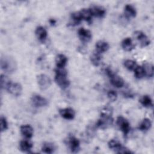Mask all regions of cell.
Masks as SVG:
<instances>
[{"instance_id":"6da1fadb","label":"cell","mask_w":154,"mask_h":154,"mask_svg":"<svg viewBox=\"0 0 154 154\" xmlns=\"http://www.w3.org/2000/svg\"><path fill=\"white\" fill-rule=\"evenodd\" d=\"M55 81L57 85L63 89H65L70 85L67 78V72L64 67H57L55 70Z\"/></svg>"},{"instance_id":"7a4b0ae2","label":"cell","mask_w":154,"mask_h":154,"mask_svg":"<svg viewBox=\"0 0 154 154\" xmlns=\"http://www.w3.org/2000/svg\"><path fill=\"white\" fill-rule=\"evenodd\" d=\"M1 68L5 73H11L16 71L17 63L15 60L8 55H4L1 58Z\"/></svg>"},{"instance_id":"3957f363","label":"cell","mask_w":154,"mask_h":154,"mask_svg":"<svg viewBox=\"0 0 154 154\" xmlns=\"http://www.w3.org/2000/svg\"><path fill=\"white\" fill-rule=\"evenodd\" d=\"M105 72L106 75L108 76V77L110 79V82L111 83L116 87L117 88H120L122 87L124 85V81L123 79L114 73V72L109 67H107L105 69Z\"/></svg>"},{"instance_id":"277c9868","label":"cell","mask_w":154,"mask_h":154,"mask_svg":"<svg viewBox=\"0 0 154 154\" xmlns=\"http://www.w3.org/2000/svg\"><path fill=\"white\" fill-rule=\"evenodd\" d=\"M37 81L41 90L48 89L51 85V79L49 76L46 74H40L37 76Z\"/></svg>"},{"instance_id":"5b68a950","label":"cell","mask_w":154,"mask_h":154,"mask_svg":"<svg viewBox=\"0 0 154 154\" xmlns=\"http://www.w3.org/2000/svg\"><path fill=\"white\" fill-rule=\"evenodd\" d=\"M116 123L124 135L126 136L129 134L131 129L130 124L128 120L124 117L120 116L117 118Z\"/></svg>"},{"instance_id":"8992f818","label":"cell","mask_w":154,"mask_h":154,"mask_svg":"<svg viewBox=\"0 0 154 154\" xmlns=\"http://www.w3.org/2000/svg\"><path fill=\"white\" fill-rule=\"evenodd\" d=\"M31 100L32 105L38 108L46 106L48 104V100L45 97L38 94H33L31 97Z\"/></svg>"},{"instance_id":"52a82bcc","label":"cell","mask_w":154,"mask_h":154,"mask_svg":"<svg viewBox=\"0 0 154 154\" xmlns=\"http://www.w3.org/2000/svg\"><path fill=\"white\" fill-rule=\"evenodd\" d=\"M113 119L112 116H100V118L97 120L96 126L101 129H106L112 125Z\"/></svg>"},{"instance_id":"ba28073f","label":"cell","mask_w":154,"mask_h":154,"mask_svg":"<svg viewBox=\"0 0 154 154\" xmlns=\"http://www.w3.org/2000/svg\"><path fill=\"white\" fill-rule=\"evenodd\" d=\"M134 35L141 47L147 46L150 44V41L149 38L143 32L141 31H135Z\"/></svg>"},{"instance_id":"9c48e42d","label":"cell","mask_w":154,"mask_h":154,"mask_svg":"<svg viewBox=\"0 0 154 154\" xmlns=\"http://www.w3.org/2000/svg\"><path fill=\"white\" fill-rule=\"evenodd\" d=\"M6 90L14 96H19L22 92V85L18 82H11Z\"/></svg>"},{"instance_id":"30bf717a","label":"cell","mask_w":154,"mask_h":154,"mask_svg":"<svg viewBox=\"0 0 154 154\" xmlns=\"http://www.w3.org/2000/svg\"><path fill=\"white\" fill-rule=\"evenodd\" d=\"M67 144L73 153H76L79 150L80 143L78 138L73 136H70L67 138Z\"/></svg>"},{"instance_id":"8fae6325","label":"cell","mask_w":154,"mask_h":154,"mask_svg":"<svg viewBox=\"0 0 154 154\" xmlns=\"http://www.w3.org/2000/svg\"><path fill=\"white\" fill-rule=\"evenodd\" d=\"M78 34L80 40L84 43L88 42L92 37L91 32H90V31L84 28H79L78 31Z\"/></svg>"},{"instance_id":"7c38bea8","label":"cell","mask_w":154,"mask_h":154,"mask_svg":"<svg viewBox=\"0 0 154 154\" xmlns=\"http://www.w3.org/2000/svg\"><path fill=\"white\" fill-rule=\"evenodd\" d=\"M60 116L66 120H72L75 116V111L72 108H65L60 109Z\"/></svg>"},{"instance_id":"4fadbf2b","label":"cell","mask_w":154,"mask_h":154,"mask_svg":"<svg viewBox=\"0 0 154 154\" xmlns=\"http://www.w3.org/2000/svg\"><path fill=\"white\" fill-rule=\"evenodd\" d=\"M89 9L92 16L97 17H102L106 13L105 9L100 5H92Z\"/></svg>"},{"instance_id":"5bb4252c","label":"cell","mask_w":154,"mask_h":154,"mask_svg":"<svg viewBox=\"0 0 154 154\" xmlns=\"http://www.w3.org/2000/svg\"><path fill=\"white\" fill-rule=\"evenodd\" d=\"M35 34L37 38L41 42H44L46 40L48 35L46 29L42 26H38L36 28Z\"/></svg>"},{"instance_id":"9a60e30c","label":"cell","mask_w":154,"mask_h":154,"mask_svg":"<svg viewBox=\"0 0 154 154\" xmlns=\"http://www.w3.org/2000/svg\"><path fill=\"white\" fill-rule=\"evenodd\" d=\"M20 131L23 136L29 139L32 137L33 135V128L29 125H24L20 126Z\"/></svg>"},{"instance_id":"2e32d148","label":"cell","mask_w":154,"mask_h":154,"mask_svg":"<svg viewBox=\"0 0 154 154\" xmlns=\"http://www.w3.org/2000/svg\"><path fill=\"white\" fill-rule=\"evenodd\" d=\"M95 48H96V52L100 54H102L103 52H106L108 50L109 48V45L108 43L105 41L99 40L97 43H96Z\"/></svg>"},{"instance_id":"e0dca14e","label":"cell","mask_w":154,"mask_h":154,"mask_svg":"<svg viewBox=\"0 0 154 154\" xmlns=\"http://www.w3.org/2000/svg\"><path fill=\"white\" fill-rule=\"evenodd\" d=\"M125 15L127 18H133L136 16L137 11L135 7L131 4H126L124 8Z\"/></svg>"},{"instance_id":"ac0fdd59","label":"cell","mask_w":154,"mask_h":154,"mask_svg":"<svg viewBox=\"0 0 154 154\" xmlns=\"http://www.w3.org/2000/svg\"><path fill=\"white\" fill-rule=\"evenodd\" d=\"M122 47L126 51H131L135 48V45L133 43L130 37H126L122 42Z\"/></svg>"},{"instance_id":"d6986e66","label":"cell","mask_w":154,"mask_h":154,"mask_svg":"<svg viewBox=\"0 0 154 154\" xmlns=\"http://www.w3.org/2000/svg\"><path fill=\"white\" fill-rule=\"evenodd\" d=\"M20 149L23 152H29L33 147L32 143L29 140H23L20 142Z\"/></svg>"},{"instance_id":"ffe728a7","label":"cell","mask_w":154,"mask_h":154,"mask_svg":"<svg viewBox=\"0 0 154 154\" xmlns=\"http://www.w3.org/2000/svg\"><path fill=\"white\" fill-rule=\"evenodd\" d=\"M143 67L144 71V75L147 78H152L153 76L154 67L152 64L150 63H145L143 65Z\"/></svg>"},{"instance_id":"44dd1931","label":"cell","mask_w":154,"mask_h":154,"mask_svg":"<svg viewBox=\"0 0 154 154\" xmlns=\"http://www.w3.org/2000/svg\"><path fill=\"white\" fill-rule=\"evenodd\" d=\"M67 62V58L64 54H58L55 57V64L57 67H64Z\"/></svg>"},{"instance_id":"7402d4cb","label":"cell","mask_w":154,"mask_h":154,"mask_svg":"<svg viewBox=\"0 0 154 154\" xmlns=\"http://www.w3.org/2000/svg\"><path fill=\"white\" fill-rule=\"evenodd\" d=\"M90 61L94 66H98L100 65L102 61L101 54L95 51L90 56Z\"/></svg>"},{"instance_id":"603a6c76","label":"cell","mask_w":154,"mask_h":154,"mask_svg":"<svg viewBox=\"0 0 154 154\" xmlns=\"http://www.w3.org/2000/svg\"><path fill=\"white\" fill-rule=\"evenodd\" d=\"M55 150V145L49 142H46L43 144V146L42 147V151L43 153L51 154L54 152Z\"/></svg>"},{"instance_id":"cb8c5ba5","label":"cell","mask_w":154,"mask_h":154,"mask_svg":"<svg viewBox=\"0 0 154 154\" xmlns=\"http://www.w3.org/2000/svg\"><path fill=\"white\" fill-rule=\"evenodd\" d=\"M82 20H85L87 22H90L92 18V14L89 8H82L79 11Z\"/></svg>"},{"instance_id":"d4e9b609","label":"cell","mask_w":154,"mask_h":154,"mask_svg":"<svg viewBox=\"0 0 154 154\" xmlns=\"http://www.w3.org/2000/svg\"><path fill=\"white\" fill-rule=\"evenodd\" d=\"M152 126V122L149 119L145 118L143 120L138 126V129L141 131H146L150 129Z\"/></svg>"},{"instance_id":"484cf974","label":"cell","mask_w":154,"mask_h":154,"mask_svg":"<svg viewBox=\"0 0 154 154\" xmlns=\"http://www.w3.org/2000/svg\"><path fill=\"white\" fill-rule=\"evenodd\" d=\"M108 145L110 149L114 150L116 153H117L121 149V147L123 146L120 143L115 140H109L108 143Z\"/></svg>"},{"instance_id":"4316f807","label":"cell","mask_w":154,"mask_h":154,"mask_svg":"<svg viewBox=\"0 0 154 154\" xmlns=\"http://www.w3.org/2000/svg\"><path fill=\"white\" fill-rule=\"evenodd\" d=\"M140 102L141 104L146 108H149L152 106V100L150 98V97L148 95H144L143 96L140 100Z\"/></svg>"},{"instance_id":"83f0119b","label":"cell","mask_w":154,"mask_h":154,"mask_svg":"<svg viewBox=\"0 0 154 154\" xmlns=\"http://www.w3.org/2000/svg\"><path fill=\"white\" fill-rule=\"evenodd\" d=\"M10 79L5 75H1L0 78V82H1V87L2 89H7L9 84L11 83Z\"/></svg>"},{"instance_id":"f1b7e54d","label":"cell","mask_w":154,"mask_h":154,"mask_svg":"<svg viewBox=\"0 0 154 154\" xmlns=\"http://www.w3.org/2000/svg\"><path fill=\"white\" fill-rule=\"evenodd\" d=\"M134 70V75L135 77L138 79L142 78L144 75V71L143 69V66H137V67L135 68Z\"/></svg>"},{"instance_id":"f546056e","label":"cell","mask_w":154,"mask_h":154,"mask_svg":"<svg viewBox=\"0 0 154 154\" xmlns=\"http://www.w3.org/2000/svg\"><path fill=\"white\" fill-rule=\"evenodd\" d=\"M124 66L125 67L129 70H133L135 69V68L137 67V63L135 61L132 60H126L124 62Z\"/></svg>"},{"instance_id":"4dcf8cb0","label":"cell","mask_w":154,"mask_h":154,"mask_svg":"<svg viewBox=\"0 0 154 154\" xmlns=\"http://www.w3.org/2000/svg\"><path fill=\"white\" fill-rule=\"evenodd\" d=\"M0 122H1V132H4L8 128V122L6 119V118L1 116L0 118Z\"/></svg>"},{"instance_id":"1f68e13d","label":"cell","mask_w":154,"mask_h":154,"mask_svg":"<svg viewBox=\"0 0 154 154\" xmlns=\"http://www.w3.org/2000/svg\"><path fill=\"white\" fill-rule=\"evenodd\" d=\"M71 18H72L73 22L75 24L79 23L82 20V19H81V15H80V13L79 11H76V12L73 13L71 15Z\"/></svg>"},{"instance_id":"d6a6232c","label":"cell","mask_w":154,"mask_h":154,"mask_svg":"<svg viewBox=\"0 0 154 154\" xmlns=\"http://www.w3.org/2000/svg\"><path fill=\"white\" fill-rule=\"evenodd\" d=\"M108 98L112 102L115 101L117 98V94L114 90H109L107 93Z\"/></svg>"},{"instance_id":"836d02e7","label":"cell","mask_w":154,"mask_h":154,"mask_svg":"<svg viewBox=\"0 0 154 154\" xmlns=\"http://www.w3.org/2000/svg\"><path fill=\"white\" fill-rule=\"evenodd\" d=\"M131 153L132 152L131 150H129L128 149L123 146H122L121 149L119 150V151L117 152V153Z\"/></svg>"},{"instance_id":"e575fe53","label":"cell","mask_w":154,"mask_h":154,"mask_svg":"<svg viewBox=\"0 0 154 154\" xmlns=\"http://www.w3.org/2000/svg\"><path fill=\"white\" fill-rule=\"evenodd\" d=\"M49 22H50L51 24H52V25H53V24H54L55 23V20L54 19H51L49 20Z\"/></svg>"}]
</instances>
